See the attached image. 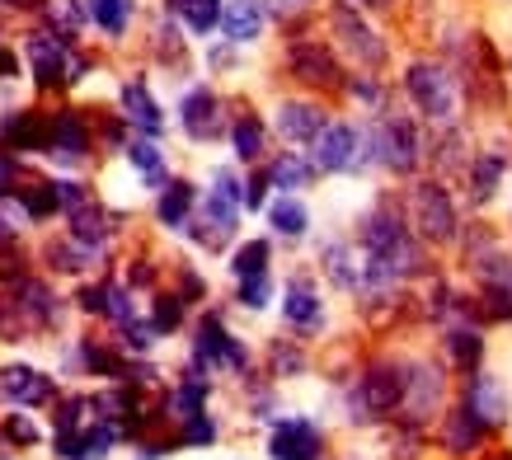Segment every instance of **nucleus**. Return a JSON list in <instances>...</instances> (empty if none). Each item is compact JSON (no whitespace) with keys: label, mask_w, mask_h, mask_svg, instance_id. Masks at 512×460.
I'll use <instances>...</instances> for the list:
<instances>
[{"label":"nucleus","mask_w":512,"mask_h":460,"mask_svg":"<svg viewBox=\"0 0 512 460\" xmlns=\"http://www.w3.org/2000/svg\"><path fill=\"white\" fill-rule=\"evenodd\" d=\"M362 137H357L348 123H325L315 132V151H311V165L315 169H329V174H339V169H353L362 155H357Z\"/></svg>","instance_id":"f257e3e1"},{"label":"nucleus","mask_w":512,"mask_h":460,"mask_svg":"<svg viewBox=\"0 0 512 460\" xmlns=\"http://www.w3.org/2000/svg\"><path fill=\"white\" fill-rule=\"evenodd\" d=\"M409 90H414V99L423 104V113H428V118H451L456 94H451L447 76H442L437 66H414V71H409Z\"/></svg>","instance_id":"f03ea898"},{"label":"nucleus","mask_w":512,"mask_h":460,"mask_svg":"<svg viewBox=\"0 0 512 460\" xmlns=\"http://www.w3.org/2000/svg\"><path fill=\"white\" fill-rule=\"evenodd\" d=\"M221 33H226V43H254L264 33V5L259 0H231L221 10Z\"/></svg>","instance_id":"7ed1b4c3"},{"label":"nucleus","mask_w":512,"mask_h":460,"mask_svg":"<svg viewBox=\"0 0 512 460\" xmlns=\"http://www.w3.org/2000/svg\"><path fill=\"white\" fill-rule=\"evenodd\" d=\"M0 146L5 151H47V123L38 113H10L0 123Z\"/></svg>","instance_id":"20e7f679"},{"label":"nucleus","mask_w":512,"mask_h":460,"mask_svg":"<svg viewBox=\"0 0 512 460\" xmlns=\"http://www.w3.org/2000/svg\"><path fill=\"white\" fill-rule=\"evenodd\" d=\"M47 151L57 155V160H71V165L90 151V132H85V123H80L76 113H57V123L47 132Z\"/></svg>","instance_id":"39448f33"},{"label":"nucleus","mask_w":512,"mask_h":460,"mask_svg":"<svg viewBox=\"0 0 512 460\" xmlns=\"http://www.w3.org/2000/svg\"><path fill=\"white\" fill-rule=\"evenodd\" d=\"M217 94L207 90V85H198L193 94H184V132L193 141H207L217 137Z\"/></svg>","instance_id":"423d86ee"},{"label":"nucleus","mask_w":512,"mask_h":460,"mask_svg":"<svg viewBox=\"0 0 512 460\" xmlns=\"http://www.w3.org/2000/svg\"><path fill=\"white\" fill-rule=\"evenodd\" d=\"M320 456V432L311 423H282L273 437V460H315Z\"/></svg>","instance_id":"0eeeda50"},{"label":"nucleus","mask_w":512,"mask_h":460,"mask_svg":"<svg viewBox=\"0 0 512 460\" xmlns=\"http://www.w3.org/2000/svg\"><path fill=\"white\" fill-rule=\"evenodd\" d=\"M123 108H127V118H132L146 137H160V132H165V113H160V104L146 94V85H141V80L123 85Z\"/></svg>","instance_id":"6e6552de"},{"label":"nucleus","mask_w":512,"mask_h":460,"mask_svg":"<svg viewBox=\"0 0 512 460\" xmlns=\"http://www.w3.org/2000/svg\"><path fill=\"white\" fill-rule=\"evenodd\" d=\"M320 127H325V113L315 104H282L278 108V132L287 141H315Z\"/></svg>","instance_id":"1a4fd4ad"},{"label":"nucleus","mask_w":512,"mask_h":460,"mask_svg":"<svg viewBox=\"0 0 512 460\" xmlns=\"http://www.w3.org/2000/svg\"><path fill=\"white\" fill-rule=\"evenodd\" d=\"M193 202H198V193H193V184H184V179H174V184L160 188V202H156V216L160 226H188V212H193Z\"/></svg>","instance_id":"9d476101"},{"label":"nucleus","mask_w":512,"mask_h":460,"mask_svg":"<svg viewBox=\"0 0 512 460\" xmlns=\"http://www.w3.org/2000/svg\"><path fill=\"white\" fill-rule=\"evenodd\" d=\"M376 151H381V160H386L390 169H414V137H409V127L404 123H386L381 132H376Z\"/></svg>","instance_id":"9b49d317"},{"label":"nucleus","mask_w":512,"mask_h":460,"mask_svg":"<svg viewBox=\"0 0 512 460\" xmlns=\"http://www.w3.org/2000/svg\"><path fill=\"white\" fill-rule=\"evenodd\" d=\"M132 10H137V0H90V5H85V15L109 33V38H123L127 24H132Z\"/></svg>","instance_id":"f8f14e48"},{"label":"nucleus","mask_w":512,"mask_h":460,"mask_svg":"<svg viewBox=\"0 0 512 460\" xmlns=\"http://www.w3.org/2000/svg\"><path fill=\"white\" fill-rule=\"evenodd\" d=\"M287 320L296 324V329H315V324L325 320V310H320V296L306 287V282H292V292H287Z\"/></svg>","instance_id":"ddd939ff"},{"label":"nucleus","mask_w":512,"mask_h":460,"mask_svg":"<svg viewBox=\"0 0 512 460\" xmlns=\"http://www.w3.org/2000/svg\"><path fill=\"white\" fill-rule=\"evenodd\" d=\"M268 174V184H278V188H287V193H292V188H306L311 184V174H315V165L311 160H301V155H278V160H273V165L264 169Z\"/></svg>","instance_id":"4468645a"},{"label":"nucleus","mask_w":512,"mask_h":460,"mask_svg":"<svg viewBox=\"0 0 512 460\" xmlns=\"http://www.w3.org/2000/svg\"><path fill=\"white\" fill-rule=\"evenodd\" d=\"M419 221H423V230H428V235H437V240H447L451 226H456V221H451L447 198H442L437 188H423V193H419Z\"/></svg>","instance_id":"2eb2a0df"},{"label":"nucleus","mask_w":512,"mask_h":460,"mask_svg":"<svg viewBox=\"0 0 512 460\" xmlns=\"http://www.w3.org/2000/svg\"><path fill=\"white\" fill-rule=\"evenodd\" d=\"M268 221H273V230H278V235L296 240V235H306V226H311V212H306V202L278 198L273 207H268Z\"/></svg>","instance_id":"dca6fc26"},{"label":"nucleus","mask_w":512,"mask_h":460,"mask_svg":"<svg viewBox=\"0 0 512 460\" xmlns=\"http://www.w3.org/2000/svg\"><path fill=\"white\" fill-rule=\"evenodd\" d=\"M127 160L146 174L151 188H165V155H160L156 141H132V146H127Z\"/></svg>","instance_id":"f3484780"},{"label":"nucleus","mask_w":512,"mask_h":460,"mask_svg":"<svg viewBox=\"0 0 512 460\" xmlns=\"http://www.w3.org/2000/svg\"><path fill=\"white\" fill-rule=\"evenodd\" d=\"M231 146L240 160H259V155H264V123H259L254 113H245V118L231 127Z\"/></svg>","instance_id":"a211bd4d"},{"label":"nucleus","mask_w":512,"mask_h":460,"mask_svg":"<svg viewBox=\"0 0 512 460\" xmlns=\"http://www.w3.org/2000/svg\"><path fill=\"white\" fill-rule=\"evenodd\" d=\"M179 15L193 33H212L221 24V0H179Z\"/></svg>","instance_id":"6ab92c4d"},{"label":"nucleus","mask_w":512,"mask_h":460,"mask_svg":"<svg viewBox=\"0 0 512 460\" xmlns=\"http://www.w3.org/2000/svg\"><path fill=\"white\" fill-rule=\"evenodd\" d=\"M19 202H24V216L29 221H38V216H52L62 202H57V184H29V188H19L15 193Z\"/></svg>","instance_id":"aec40b11"},{"label":"nucleus","mask_w":512,"mask_h":460,"mask_svg":"<svg viewBox=\"0 0 512 460\" xmlns=\"http://www.w3.org/2000/svg\"><path fill=\"white\" fill-rule=\"evenodd\" d=\"M0 390H5V395H15V399H43L47 381L38 376V371H29V367H15V371H5Z\"/></svg>","instance_id":"412c9836"},{"label":"nucleus","mask_w":512,"mask_h":460,"mask_svg":"<svg viewBox=\"0 0 512 460\" xmlns=\"http://www.w3.org/2000/svg\"><path fill=\"white\" fill-rule=\"evenodd\" d=\"M334 24H339V29L348 33V43H353L357 52L367 57V62H376V57H381V43H372V29L353 24V10H348V5H339V10H334Z\"/></svg>","instance_id":"4be33fe9"},{"label":"nucleus","mask_w":512,"mask_h":460,"mask_svg":"<svg viewBox=\"0 0 512 460\" xmlns=\"http://www.w3.org/2000/svg\"><path fill=\"white\" fill-rule=\"evenodd\" d=\"M231 273L235 277H254V273H268V240H249L240 254L231 259Z\"/></svg>","instance_id":"5701e85b"},{"label":"nucleus","mask_w":512,"mask_h":460,"mask_svg":"<svg viewBox=\"0 0 512 460\" xmlns=\"http://www.w3.org/2000/svg\"><path fill=\"white\" fill-rule=\"evenodd\" d=\"M268 296H273V282H268V273L240 277V306L259 310V306H268Z\"/></svg>","instance_id":"b1692460"},{"label":"nucleus","mask_w":512,"mask_h":460,"mask_svg":"<svg viewBox=\"0 0 512 460\" xmlns=\"http://www.w3.org/2000/svg\"><path fill=\"white\" fill-rule=\"evenodd\" d=\"M179 296H160V306H156V329H174L179 324Z\"/></svg>","instance_id":"393cba45"},{"label":"nucleus","mask_w":512,"mask_h":460,"mask_svg":"<svg viewBox=\"0 0 512 460\" xmlns=\"http://www.w3.org/2000/svg\"><path fill=\"white\" fill-rule=\"evenodd\" d=\"M264 188H268V174H254L245 188V207H264Z\"/></svg>","instance_id":"a878e982"},{"label":"nucleus","mask_w":512,"mask_h":460,"mask_svg":"<svg viewBox=\"0 0 512 460\" xmlns=\"http://www.w3.org/2000/svg\"><path fill=\"white\" fill-rule=\"evenodd\" d=\"M456 357H461V362H475V357H480V338H475V334H456Z\"/></svg>","instance_id":"bb28decb"},{"label":"nucleus","mask_w":512,"mask_h":460,"mask_svg":"<svg viewBox=\"0 0 512 460\" xmlns=\"http://www.w3.org/2000/svg\"><path fill=\"white\" fill-rule=\"evenodd\" d=\"M367 5H386V0H367Z\"/></svg>","instance_id":"cd10ccee"}]
</instances>
